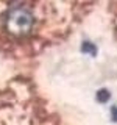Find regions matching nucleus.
<instances>
[{
  "label": "nucleus",
  "mask_w": 117,
  "mask_h": 125,
  "mask_svg": "<svg viewBox=\"0 0 117 125\" xmlns=\"http://www.w3.org/2000/svg\"><path fill=\"white\" fill-rule=\"evenodd\" d=\"M81 49H83V52H86V53H92V55L97 52V47L92 45L89 41H84L83 44H81Z\"/></svg>",
  "instance_id": "obj_2"
},
{
  "label": "nucleus",
  "mask_w": 117,
  "mask_h": 125,
  "mask_svg": "<svg viewBox=\"0 0 117 125\" xmlns=\"http://www.w3.org/2000/svg\"><path fill=\"white\" fill-rule=\"evenodd\" d=\"M34 17L30 10L23 6H14L6 13L5 17V27L8 33L13 36H25L33 30Z\"/></svg>",
  "instance_id": "obj_1"
}]
</instances>
